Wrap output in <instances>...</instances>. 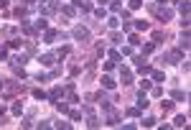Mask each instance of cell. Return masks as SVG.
<instances>
[{
  "label": "cell",
  "instance_id": "obj_1",
  "mask_svg": "<svg viewBox=\"0 0 191 130\" xmlns=\"http://www.w3.org/2000/svg\"><path fill=\"white\" fill-rule=\"evenodd\" d=\"M72 36H74L76 41H82V43H89V31H87V28H82V26H79V28H74V33H72Z\"/></svg>",
  "mask_w": 191,
  "mask_h": 130
},
{
  "label": "cell",
  "instance_id": "obj_2",
  "mask_svg": "<svg viewBox=\"0 0 191 130\" xmlns=\"http://www.w3.org/2000/svg\"><path fill=\"white\" fill-rule=\"evenodd\" d=\"M168 38H171V33H168V31H155V33H153V41H155V43H163V41H168Z\"/></svg>",
  "mask_w": 191,
  "mask_h": 130
},
{
  "label": "cell",
  "instance_id": "obj_3",
  "mask_svg": "<svg viewBox=\"0 0 191 130\" xmlns=\"http://www.w3.org/2000/svg\"><path fill=\"white\" fill-rule=\"evenodd\" d=\"M102 87H104V89H112V87H115V79L104 74V77H102Z\"/></svg>",
  "mask_w": 191,
  "mask_h": 130
},
{
  "label": "cell",
  "instance_id": "obj_4",
  "mask_svg": "<svg viewBox=\"0 0 191 130\" xmlns=\"http://www.w3.org/2000/svg\"><path fill=\"white\" fill-rule=\"evenodd\" d=\"M41 64H46V67H51V64H54V54H44V56H41Z\"/></svg>",
  "mask_w": 191,
  "mask_h": 130
},
{
  "label": "cell",
  "instance_id": "obj_5",
  "mask_svg": "<svg viewBox=\"0 0 191 130\" xmlns=\"http://www.w3.org/2000/svg\"><path fill=\"white\" fill-rule=\"evenodd\" d=\"M173 125H176V128H186V115H179Z\"/></svg>",
  "mask_w": 191,
  "mask_h": 130
},
{
  "label": "cell",
  "instance_id": "obj_6",
  "mask_svg": "<svg viewBox=\"0 0 191 130\" xmlns=\"http://www.w3.org/2000/svg\"><path fill=\"white\" fill-rule=\"evenodd\" d=\"M135 28H138V31H148V28H150V23H148V20H138Z\"/></svg>",
  "mask_w": 191,
  "mask_h": 130
},
{
  "label": "cell",
  "instance_id": "obj_7",
  "mask_svg": "<svg viewBox=\"0 0 191 130\" xmlns=\"http://www.w3.org/2000/svg\"><path fill=\"white\" fill-rule=\"evenodd\" d=\"M130 82H133V74L127 69H122V84H130Z\"/></svg>",
  "mask_w": 191,
  "mask_h": 130
},
{
  "label": "cell",
  "instance_id": "obj_8",
  "mask_svg": "<svg viewBox=\"0 0 191 130\" xmlns=\"http://www.w3.org/2000/svg\"><path fill=\"white\" fill-rule=\"evenodd\" d=\"M161 110H163V112H171L173 110V102H168V99H166V102H161Z\"/></svg>",
  "mask_w": 191,
  "mask_h": 130
},
{
  "label": "cell",
  "instance_id": "obj_9",
  "mask_svg": "<svg viewBox=\"0 0 191 130\" xmlns=\"http://www.w3.org/2000/svg\"><path fill=\"white\" fill-rule=\"evenodd\" d=\"M181 49H189V33L183 31V36H181Z\"/></svg>",
  "mask_w": 191,
  "mask_h": 130
},
{
  "label": "cell",
  "instance_id": "obj_10",
  "mask_svg": "<svg viewBox=\"0 0 191 130\" xmlns=\"http://www.w3.org/2000/svg\"><path fill=\"white\" fill-rule=\"evenodd\" d=\"M148 105H150V102H148V99H145L143 95H140V99H138V107H140V110H145V107H148Z\"/></svg>",
  "mask_w": 191,
  "mask_h": 130
},
{
  "label": "cell",
  "instance_id": "obj_11",
  "mask_svg": "<svg viewBox=\"0 0 191 130\" xmlns=\"http://www.w3.org/2000/svg\"><path fill=\"white\" fill-rule=\"evenodd\" d=\"M117 120H120V115H117V112H112V115H110V120H107V125H117Z\"/></svg>",
  "mask_w": 191,
  "mask_h": 130
},
{
  "label": "cell",
  "instance_id": "obj_12",
  "mask_svg": "<svg viewBox=\"0 0 191 130\" xmlns=\"http://www.w3.org/2000/svg\"><path fill=\"white\" fill-rule=\"evenodd\" d=\"M46 26H48V23H46L44 18H38V20H36V28H38V31H46Z\"/></svg>",
  "mask_w": 191,
  "mask_h": 130
},
{
  "label": "cell",
  "instance_id": "obj_13",
  "mask_svg": "<svg viewBox=\"0 0 191 130\" xmlns=\"http://www.w3.org/2000/svg\"><path fill=\"white\" fill-rule=\"evenodd\" d=\"M48 97H51V99H59V97H61V89H59V87H54V89H51V95H48Z\"/></svg>",
  "mask_w": 191,
  "mask_h": 130
},
{
  "label": "cell",
  "instance_id": "obj_14",
  "mask_svg": "<svg viewBox=\"0 0 191 130\" xmlns=\"http://www.w3.org/2000/svg\"><path fill=\"white\" fill-rule=\"evenodd\" d=\"M155 125V117H145L143 120V128H153Z\"/></svg>",
  "mask_w": 191,
  "mask_h": 130
},
{
  "label": "cell",
  "instance_id": "obj_15",
  "mask_svg": "<svg viewBox=\"0 0 191 130\" xmlns=\"http://www.w3.org/2000/svg\"><path fill=\"white\" fill-rule=\"evenodd\" d=\"M153 79H155V82H166V77H163V71H153Z\"/></svg>",
  "mask_w": 191,
  "mask_h": 130
},
{
  "label": "cell",
  "instance_id": "obj_16",
  "mask_svg": "<svg viewBox=\"0 0 191 130\" xmlns=\"http://www.w3.org/2000/svg\"><path fill=\"white\" fill-rule=\"evenodd\" d=\"M61 13H64V16H74V8H69V5H61Z\"/></svg>",
  "mask_w": 191,
  "mask_h": 130
},
{
  "label": "cell",
  "instance_id": "obj_17",
  "mask_svg": "<svg viewBox=\"0 0 191 130\" xmlns=\"http://www.w3.org/2000/svg\"><path fill=\"white\" fill-rule=\"evenodd\" d=\"M33 97H36V99H44L46 92H44V89H33Z\"/></svg>",
  "mask_w": 191,
  "mask_h": 130
},
{
  "label": "cell",
  "instance_id": "obj_18",
  "mask_svg": "<svg viewBox=\"0 0 191 130\" xmlns=\"http://www.w3.org/2000/svg\"><path fill=\"white\" fill-rule=\"evenodd\" d=\"M173 99H186V92H181V89H176V92H173Z\"/></svg>",
  "mask_w": 191,
  "mask_h": 130
},
{
  "label": "cell",
  "instance_id": "obj_19",
  "mask_svg": "<svg viewBox=\"0 0 191 130\" xmlns=\"http://www.w3.org/2000/svg\"><path fill=\"white\" fill-rule=\"evenodd\" d=\"M140 5H143V0H130V8H133V10H138Z\"/></svg>",
  "mask_w": 191,
  "mask_h": 130
},
{
  "label": "cell",
  "instance_id": "obj_20",
  "mask_svg": "<svg viewBox=\"0 0 191 130\" xmlns=\"http://www.w3.org/2000/svg\"><path fill=\"white\" fill-rule=\"evenodd\" d=\"M138 43H143V41H140V38H138V36H135V33H133V36H130V46H138Z\"/></svg>",
  "mask_w": 191,
  "mask_h": 130
},
{
  "label": "cell",
  "instance_id": "obj_21",
  "mask_svg": "<svg viewBox=\"0 0 191 130\" xmlns=\"http://www.w3.org/2000/svg\"><path fill=\"white\" fill-rule=\"evenodd\" d=\"M56 110H59V112H69V107L64 105V102H56Z\"/></svg>",
  "mask_w": 191,
  "mask_h": 130
},
{
  "label": "cell",
  "instance_id": "obj_22",
  "mask_svg": "<svg viewBox=\"0 0 191 130\" xmlns=\"http://www.w3.org/2000/svg\"><path fill=\"white\" fill-rule=\"evenodd\" d=\"M54 38H56V31H48V33H46V43H51Z\"/></svg>",
  "mask_w": 191,
  "mask_h": 130
},
{
  "label": "cell",
  "instance_id": "obj_23",
  "mask_svg": "<svg viewBox=\"0 0 191 130\" xmlns=\"http://www.w3.org/2000/svg\"><path fill=\"white\" fill-rule=\"evenodd\" d=\"M20 43H23V41H20V38H13V41H10V49H18V46H20Z\"/></svg>",
  "mask_w": 191,
  "mask_h": 130
},
{
  "label": "cell",
  "instance_id": "obj_24",
  "mask_svg": "<svg viewBox=\"0 0 191 130\" xmlns=\"http://www.w3.org/2000/svg\"><path fill=\"white\" fill-rule=\"evenodd\" d=\"M5 54H8V51H5V46H0V59H5Z\"/></svg>",
  "mask_w": 191,
  "mask_h": 130
},
{
  "label": "cell",
  "instance_id": "obj_25",
  "mask_svg": "<svg viewBox=\"0 0 191 130\" xmlns=\"http://www.w3.org/2000/svg\"><path fill=\"white\" fill-rule=\"evenodd\" d=\"M97 3H100V5H104V3H107V0H97Z\"/></svg>",
  "mask_w": 191,
  "mask_h": 130
},
{
  "label": "cell",
  "instance_id": "obj_26",
  "mask_svg": "<svg viewBox=\"0 0 191 130\" xmlns=\"http://www.w3.org/2000/svg\"><path fill=\"white\" fill-rule=\"evenodd\" d=\"M3 87H5V82H0V89H3Z\"/></svg>",
  "mask_w": 191,
  "mask_h": 130
},
{
  "label": "cell",
  "instance_id": "obj_27",
  "mask_svg": "<svg viewBox=\"0 0 191 130\" xmlns=\"http://www.w3.org/2000/svg\"><path fill=\"white\" fill-rule=\"evenodd\" d=\"M26 3H33V0H26Z\"/></svg>",
  "mask_w": 191,
  "mask_h": 130
}]
</instances>
